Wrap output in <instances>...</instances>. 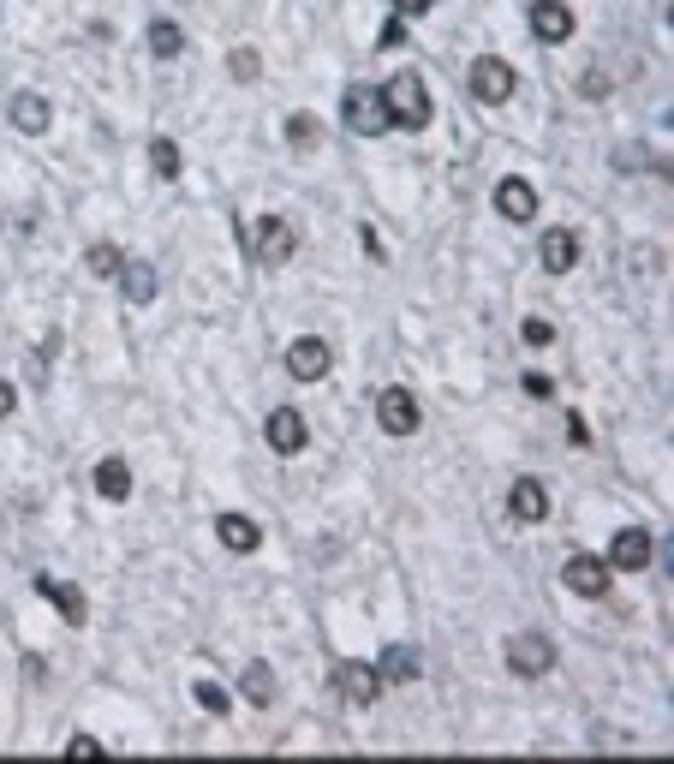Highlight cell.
Segmentation results:
<instances>
[{"label":"cell","mask_w":674,"mask_h":764,"mask_svg":"<svg viewBox=\"0 0 674 764\" xmlns=\"http://www.w3.org/2000/svg\"><path fill=\"white\" fill-rule=\"evenodd\" d=\"M359 239H364V251H371V258H388L383 239H376V227H359Z\"/></svg>","instance_id":"35"},{"label":"cell","mask_w":674,"mask_h":764,"mask_svg":"<svg viewBox=\"0 0 674 764\" xmlns=\"http://www.w3.org/2000/svg\"><path fill=\"white\" fill-rule=\"evenodd\" d=\"M239 693H245L251 705H275V669L269 664H245V675H239Z\"/></svg>","instance_id":"23"},{"label":"cell","mask_w":674,"mask_h":764,"mask_svg":"<svg viewBox=\"0 0 674 764\" xmlns=\"http://www.w3.org/2000/svg\"><path fill=\"white\" fill-rule=\"evenodd\" d=\"M507 514L519 520V526H538L543 514H550V496H543L538 478H519L514 490H507Z\"/></svg>","instance_id":"15"},{"label":"cell","mask_w":674,"mask_h":764,"mask_svg":"<svg viewBox=\"0 0 674 764\" xmlns=\"http://www.w3.org/2000/svg\"><path fill=\"white\" fill-rule=\"evenodd\" d=\"M12 406H19V394H12V382H7V377H0V418H7V413H12Z\"/></svg>","instance_id":"36"},{"label":"cell","mask_w":674,"mask_h":764,"mask_svg":"<svg viewBox=\"0 0 674 764\" xmlns=\"http://www.w3.org/2000/svg\"><path fill=\"white\" fill-rule=\"evenodd\" d=\"M507 669L538 681V675L555 669V645L543 640V633H514V640H507Z\"/></svg>","instance_id":"5"},{"label":"cell","mask_w":674,"mask_h":764,"mask_svg":"<svg viewBox=\"0 0 674 764\" xmlns=\"http://www.w3.org/2000/svg\"><path fill=\"white\" fill-rule=\"evenodd\" d=\"M519 382H526V394H531V401H550V394H555V382L543 377V371H531V377H519Z\"/></svg>","instance_id":"31"},{"label":"cell","mask_w":674,"mask_h":764,"mask_svg":"<svg viewBox=\"0 0 674 764\" xmlns=\"http://www.w3.org/2000/svg\"><path fill=\"white\" fill-rule=\"evenodd\" d=\"M292 251H299V227H292L287 215H263L257 234H251V258H257L263 270H281Z\"/></svg>","instance_id":"2"},{"label":"cell","mask_w":674,"mask_h":764,"mask_svg":"<svg viewBox=\"0 0 674 764\" xmlns=\"http://www.w3.org/2000/svg\"><path fill=\"white\" fill-rule=\"evenodd\" d=\"M113 282H120V293H125V299H132V305H149V299H156V263H120V275H113Z\"/></svg>","instance_id":"18"},{"label":"cell","mask_w":674,"mask_h":764,"mask_svg":"<svg viewBox=\"0 0 674 764\" xmlns=\"http://www.w3.org/2000/svg\"><path fill=\"white\" fill-rule=\"evenodd\" d=\"M120 246H108V239H101V246H91V275H108V282H113V275H120Z\"/></svg>","instance_id":"26"},{"label":"cell","mask_w":674,"mask_h":764,"mask_svg":"<svg viewBox=\"0 0 674 764\" xmlns=\"http://www.w3.org/2000/svg\"><path fill=\"white\" fill-rule=\"evenodd\" d=\"M149 162H156L161 180H173V174H180V144H173V138H149Z\"/></svg>","instance_id":"24"},{"label":"cell","mask_w":674,"mask_h":764,"mask_svg":"<svg viewBox=\"0 0 674 764\" xmlns=\"http://www.w3.org/2000/svg\"><path fill=\"white\" fill-rule=\"evenodd\" d=\"M149 55H156V60H180L185 55V31L173 19H156V24H149Z\"/></svg>","instance_id":"22"},{"label":"cell","mask_w":674,"mask_h":764,"mask_svg":"<svg viewBox=\"0 0 674 764\" xmlns=\"http://www.w3.org/2000/svg\"><path fill=\"white\" fill-rule=\"evenodd\" d=\"M287 371H292V382L328 377V341H323V335H299V341L287 347Z\"/></svg>","instance_id":"11"},{"label":"cell","mask_w":674,"mask_h":764,"mask_svg":"<svg viewBox=\"0 0 674 764\" xmlns=\"http://www.w3.org/2000/svg\"><path fill=\"white\" fill-rule=\"evenodd\" d=\"M263 437H269V449H275V454H299L311 430H304V418L292 413V406H275L269 425H263Z\"/></svg>","instance_id":"14"},{"label":"cell","mask_w":674,"mask_h":764,"mask_svg":"<svg viewBox=\"0 0 674 764\" xmlns=\"http://www.w3.org/2000/svg\"><path fill=\"white\" fill-rule=\"evenodd\" d=\"M287 138H292L299 150L323 144V120H316V114H292V120H287Z\"/></svg>","instance_id":"25"},{"label":"cell","mask_w":674,"mask_h":764,"mask_svg":"<svg viewBox=\"0 0 674 764\" xmlns=\"http://www.w3.org/2000/svg\"><path fill=\"white\" fill-rule=\"evenodd\" d=\"M335 687L352 699V705H376V693H383V675H376V664H359V657H347V664L335 669Z\"/></svg>","instance_id":"10"},{"label":"cell","mask_w":674,"mask_h":764,"mask_svg":"<svg viewBox=\"0 0 674 764\" xmlns=\"http://www.w3.org/2000/svg\"><path fill=\"white\" fill-rule=\"evenodd\" d=\"M579 263V234H567V227H550L543 234V270L550 275H567Z\"/></svg>","instance_id":"17"},{"label":"cell","mask_w":674,"mask_h":764,"mask_svg":"<svg viewBox=\"0 0 674 764\" xmlns=\"http://www.w3.org/2000/svg\"><path fill=\"white\" fill-rule=\"evenodd\" d=\"M215 532H221V544H227V550H239V556H251L263 544L257 520H245V514H221V520H215Z\"/></svg>","instance_id":"19"},{"label":"cell","mask_w":674,"mask_h":764,"mask_svg":"<svg viewBox=\"0 0 674 764\" xmlns=\"http://www.w3.org/2000/svg\"><path fill=\"white\" fill-rule=\"evenodd\" d=\"M400 43H406V19L394 12V19L383 24V48H400Z\"/></svg>","instance_id":"32"},{"label":"cell","mask_w":674,"mask_h":764,"mask_svg":"<svg viewBox=\"0 0 674 764\" xmlns=\"http://www.w3.org/2000/svg\"><path fill=\"white\" fill-rule=\"evenodd\" d=\"M519 341H526V347H550V341H555V329L543 323V317H526V329H519Z\"/></svg>","instance_id":"28"},{"label":"cell","mask_w":674,"mask_h":764,"mask_svg":"<svg viewBox=\"0 0 674 764\" xmlns=\"http://www.w3.org/2000/svg\"><path fill=\"white\" fill-rule=\"evenodd\" d=\"M567 437H574L579 449H585V442H591V430H585V418H579V413H567Z\"/></svg>","instance_id":"34"},{"label":"cell","mask_w":674,"mask_h":764,"mask_svg":"<svg viewBox=\"0 0 674 764\" xmlns=\"http://www.w3.org/2000/svg\"><path fill=\"white\" fill-rule=\"evenodd\" d=\"M340 114H347V126L359 138H383L388 132V102H383V91H371V84H352V91L340 96Z\"/></svg>","instance_id":"3"},{"label":"cell","mask_w":674,"mask_h":764,"mask_svg":"<svg viewBox=\"0 0 674 764\" xmlns=\"http://www.w3.org/2000/svg\"><path fill=\"white\" fill-rule=\"evenodd\" d=\"M96 496L125 502V496H132V466H125V461H101L96 466Z\"/></svg>","instance_id":"21"},{"label":"cell","mask_w":674,"mask_h":764,"mask_svg":"<svg viewBox=\"0 0 674 764\" xmlns=\"http://www.w3.org/2000/svg\"><path fill=\"white\" fill-rule=\"evenodd\" d=\"M436 7V0H394V12H400V19H418V12H430Z\"/></svg>","instance_id":"33"},{"label":"cell","mask_w":674,"mask_h":764,"mask_svg":"<svg viewBox=\"0 0 674 764\" xmlns=\"http://www.w3.org/2000/svg\"><path fill=\"white\" fill-rule=\"evenodd\" d=\"M376 425H383L388 437H412V430H418L412 389H383V394H376Z\"/></svg>","instance_id":"9"},{"label":"cell","mask_w":674,"mask_h":764,"mask_svg":"<svg viewBox=\"0 0 674 764\" xmlns=\"http://www.w3.org/2000/svg\"><path fill=\"white\" fill-rule=\"evenodd\" d=\"M466 84H472V96L483 102V108H502V102L519 91L514 67H507L502 55H483V60H472V79H466Z\"/></svg>","instance_id":"4"},{"label":"cell","mask_w":674,"mask_h":764,"mask_svg":"<svg viewBox=\"0 0 674 764\" xmlns=\"http://www.w3.org/2000/svg\"><path fill=\"white\" fill-rule=\"evenodd\" d=\"M531 36L538 43H567L574 36V12L562 0H531Z\"/></svg>","instance_id":"13"},{"label":"cell","mask_w":674,"mask_h":764,"mask_svg":"<svg viewBox=\"0 0 674 764\" xmlns=\"http://www.w3.org/2000/svg\"><path fill=\"white\" fill-rule=\"evenodd\" d=\"M48 120H55V108H48V96H36V91H12V126L19 132H48Z\"/></svg>","instance_id":"16"},{"label":"cell","mask_w":674,"mask_h":764,"mask_svg":"<svg viewBox=\"0 0 674 764\" xmlns=\"http://www.w3.org/2000/svg\"><path fill=\"white\" fill-rule=\"evenodd\" d=\"M36 597H48V604L60 609V621H67V628H84V621H91L84 592L72 580H60V573H36Z\"/></svg>","instance_id":"7"},{"label":"cell","mask_w":674,"mask_h":764,"mask_svg":"<svg viewBox=\"0 0 674 764\" xmlns=\"http://www.w3.org/2000/svg\"><path fill=\"white\" fill-rule=\"evenodd\" d=\"M67 753H72V759H101V741H96V735H72Z\"/></svg>","instance_id":"30"},{"label":"cell","mask_w":674,"mask_h":764,"mask_svg":"<svg viewBox=\"0 0 674 764\" xmlns=\"http://www.w3.org/2000/svg\"><path fill=\"white\" fill-rule=\"evenodd\" d=\"M495 210H502L507 222H531V215H538V186L519 180V174H507V180L495 186Z\"/></svg>","instance_id":"12"},{"label":"cell","mask_w":674,"mask_h":764,"mask_svg":"<svg viewBox=\"0 0 674 764\" xmlns=\"http://www.w3.org/2000/svg\"><path fill=\"white\" fill-rule=\"evenodd\" d=\"M257 67H263V60L251 55V48H239V55L227 60V72H233V79H257Z\"/></svg>","instance_id":"29"},{"label":"cell","mask_w":674,"mask_h":764,"mask_svg":"<svg viewBox=\"0 0 674 764\" xmlns=\"http://www.w3.org/2000/svg\"><path fill=\"white\" fill-rule=\"evenodd\" d=\"M418 669H424V657H418L412 645H388V652L376 657V675H383V681H418Z\"/></svg>","instance_id":"20"},{"label":"cell","mask_w":674,"mask_h":764,"mask_svg":"<svg viewBox=\"0 0 674 764\" xmlns=\"http://www.w3.org/2000/svg\"><path fill=\"white\" fill-rule=\"evenodd\" d=\"M192 693H197V705H203V711H215V717H227V711H233V699H227V687H215V681H197Z\"/></svg>","instance_id":"27"},{"label":"cell","mask_w":674,"mask_h":764,"mask_svg":"<svg viewBox=\"0 0 674 764\" xmlns=\"http://www.w3.org/2000/svg\"><path fill=\"white\" fill-rule=\"evenodd\" d=\"M383 102H388V126H400V132H424L430 114H436L418 72H394V79L383 84Z\"/></svg>","instance_id":"1"},{"label":"cell","mask_w":674,"mask_h":764,"mask_svg":"<svg viewBox=\"0 0 674 764\" xmlns=\"http://www.w3.org/2000/svg\"><path fill=\"white\" fill-rule=\"evenodd\" d=\"M609 568L603 556H585V550H574L567 556V568H562V580H567V592H579V597H603L609 592Z\"/></svg>","instance_id":"8"},{"label":"cell","mask_w":674,"mask_h":764,"mask_svg":"<svg viewBox=\"0 0 674 764\" xmlns=\"http://www.w3.org/2000/svg\"><path fill=\"white\" fill-rule=\"evenodd\" d=\"M651 556H657L651 532H645V526H621V532H615V544H609V556H603V562L615 568V573H639V568H651Z\"/></svg>","instance_id":"6"}]
</instances>
